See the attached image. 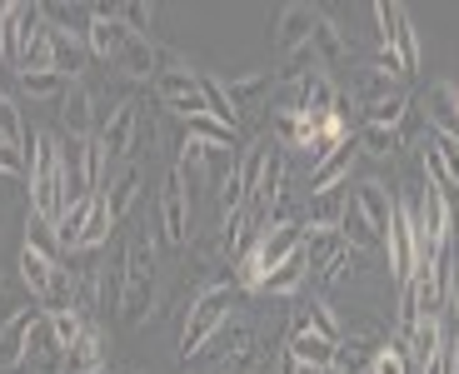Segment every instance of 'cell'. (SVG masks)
<instances>
[{
	"instance_id": "3",
	"label": "cell",
	"mask_w": 459,
	"mask_h": 374,
	"mask_svg": "<svg viewBox=\"0 0 459 374\" xmlns=\"http://www.w3.org/2000/svg\"><path fill=\"white\" fill-rule=\"evenodd\" d=\"M150 295H155V235L135 230L120 249V315L130 325H145Z\"/></svg>"
},
{
	"instance_id": "39",
	"label": "cell",
	"mask_w": 459,
	"mask_h": 374,
	"mask_svg": "<svg viewBox=\"0 0 459 374\" xmlns=\"http://www.w3.org/2000/svg\"><path fill=\"white\" fill-rule=\"evenodd\" d=\"M25 245L40 249V255H50V260H60V255H65V249H60V239H56V225H46L40 215L25 220Z\"/></svg>"
},
{
	"instance_id": "37",
	"label": "cell",
	"mask_w": 459,
	"mask_h": 374,
	"mask_svg": "<svg viewBox=\"0 0 459 374\" xmlns=\"http://www.w3.org/2000/svg\"><path fill=\"white\" fill-rule=\"evenodd\" d=\"M410 120V95H390V100H375L369 105V115H365V125H379V130H394L400 135V125Z\"/></svg>"
},
{
	"instance_id": "33",
	"label": "cell",
	"mask_w": 459,
	"mask_h": 374,
	"mask_svg": "<svg viewBox=\"0 0 459 374\" xmlns=\"http://www.w3.org/2000/svg\"><path fill=\"white\" fill-rule=\"evenodd\" d=\"M359 260H365V255H359V249L340 245V249H334V255H330V260H325L320 270L310 274V280H315V290H320V295H325V290H334V284H340L344 274H355V270H359Z\"/></svg>"
},
{
	"instance_id": "46",
	"label": "cell",
	"mask_w": 459,
	"mask_h": 374,
	"mask_svg": "<svg viewBox=\"0 0 459 374\" xmlns=\"http://www.w3.org/2000/svg\"><path fill=\"white\" fill-rule=\"evenodd\" d=\"M105 374H110V370H105Z\"/></svg>"
},
{
	"instance_id": "40",
	"label": "cell",
	"mask_w": 459,
	"mask_h": 374,
	"mask_svg": "<svg viewBox=\"0 0 459 374\" xmlns=\"http://www.w3.org/2000/svg\"><path fill=\"white\" fill-rule=\"evenodd\" d=\"M46 325H50V335H56L60 350H70V344L81 340V329L91 325V319H81L75 309H56V315H46Z\"/></svg>"
},
{
	"instance_id": "13",
	"label": "cell",
	"mask_w": 459,
	"mask_h": 374,
	"mask_svg": "<svg viewBox=\"0 0 459 374\" xmlns=\"http://www.w3.org/2000/svg\"><path fill=\"white\" fill-rule=\"evenodd\" d=\"M385 35H390V50L400 56V70L414 75V70H420V35H414V21H410L404 5H390V0H385Z\"/></svg>"
},
{
	"instance_id": "36",
	"label": "cell",
	"mask_w": 459,
	"mask_h": 374,
	"mask_svg": "<svg viewBox=\"0 0 459 374\" xmlns=\"http://www.w3.org/2000/svg\"><path fill=\"white\" fill-rule=\"evenodd\" d=\"M375 350H379V344H369V340H340V344H334L330 370H340V374H365L369 360H375Z\"/></svg>"
},
{
	"instance_id": "12",
	"label": "cell",
	"mask_w": 459,
	"mask_h": 374,
	"mask_svg": "<svg viewBox=\"0 0 459 374\" xmlns=\"http://www.w3.org/2000/svg\"><path fill=\"white\" fill-rule=\"evenodd\" d=\"M135 135H140V105H135V100H120L110 115H105V125H100V145H105V155H110V160L130 155Z\"/></svg>"
},
{
	"instance_id": "41",
	"label": "cell",
	"mask_w": 459,
	"mask_h": 374,
	"mask_svg": "<svg viewBox=\"0 0 459 374\" xmlns=\"http://www.w3.org/2000/svg\"><path fill=\"white\" fill-rule=\"evenodd\" d=\"M425 140L439 150V160H445V170H449V185H455V195H459V140L439 135V130H429V125H425Z\"/></svg>"
},
{
	"instance_id": "38",
	"label": "cell",
	"mask_w": 459,
	"mask_h": 374,
	"mask_svg": "<svg viewBox=\"0 0 459 374\" xmlns=\"http://www.w3.org/2000/svg\"><path fill=\"white\" fill-rule=\"evenodd\" d=\"M115 21L126 25L130 35L150 40V21H155V5H145V0H126V5H115Z\"/></svg>"
},
{
	"instance_id": "21",
	"label": "cell",
	"mask_w": 459,
	"mask_h": 374,
	"mask_svg": "<svg viewBox=\"0 0 459 374\" xmlns=\"http://www.w3.org/2000/svg\"><path fill=\"white\" fill-rule=\"evenodd\" d=\"M305 280H310V260H305V245L290 255L280 270H270L264 274V284H260V295H275V300H295L299 290H305Z\"/></svg>"
},
{
	"instance_id": "5",
	"label": "cell",
	"mask_w": 459,
	"mask_h": 374,
	"mask_svg": "<svg viewBox=\"0 0 459 374\" xmlns=\"http://www.w3.org/2000/svg\"><path fill=\"white\" fill-rule=\"evenodd\" d=\"M160 235L170 249H185L190 245V185H185L180 165L165 175L160 185Z\"/></svg>"
},
{
	"instance_id": "8",
	"label": "cell",
	"mask_w": 459,
	"mask_h": 374,
	"mask_svg": "<svg viewBox=\"0 0 459 374\" xmlns=\"http://www.w3.org/2000/svg\"><path fill=\"white\" fill-rule=\"evenodd\" d=\"M315 21H320V11H315V5H299V0L280 5V15H275V35H270L280 56H295V50H305V46H310Z\"/></svg>"
},
{
	"instance_id": "32",
	"label": "cell",
	"mask_w": 459,
	"mask_h": 374,
	"mask_svg": "<svg viewBox=\"0 0 459 374\" xmlns=\"http://www.w3.org/2000/svg\"><path fill=\"white\" fill-rule=\"evenodd\" d=\"M115 220H110V204H105V195H95L91 200V220H85V235H81V249L75 255H100L105 249V239L115 235Z\"/></svg>"
},
{
	"instance_id": "6",
	"label": "cell",
	"mask_w": 459,
	"mask_h": 374,
	"mask_svg": "<svg viewBox=\"0 0 459 374\" xmlns=\"http://www.w3.org/2000/svg\"><path fill=\"white\" fill-rule=\"evenodd\" d=\"M385 249H390V270L394 284H410L420 260H414V204L410 200H394V220H390V235H385Z\"/></svg>"
},
{
	"instance_id": "17",
	"label": "cell",
	"mask_w": 459,
	"mask_h": 374,
	"mask_svg": "<svg viewBox=\"0 0 459 374\" xmlns=\"http://www.w3.org/2000/svg\"><path fill=\"white\" fill-rule=\"evenodd\" d=\"M355 204H359V215H365V225H369V235L385 245V235H390V220H394V200H390V190L379 180H359L355 185Z\"/></svg>"
},
{
	"instance_id": "44",
	"label": "cell",
	"mask_w": 459,
	"mask_h": 374,
	"mask_svg": "<svg viewBox=\"0 0 459 374\" xmlns=\"http://www.w3.org/2000/svg\"><path fill=\"white\" fill-rule=\"evenodd\" d=\"M0 180H25V155L11 145H0Z\"/></svg>"
},
{
	"instance_id": "16",
	"label": "cell",
	"mask_w": 459,
	"mask_h": 374,
	"mask_svg": "<svg viewBox=\"0 0 459 374\" xmlns=\"http://www.w3.org/2000/svg\"><path fill=\"white\" fill-rule=\"evenodd\" d=\"M46 319V309H30L21 305L5 325H0V370H15V364L25 360V340H30V329Z\"/></svg>"
},
{
	"instance_id": "7",
	"label": "cell",
	"mask_w": 459,
	"mask_h": 374,
	"mask_svg": "<svg viewBox=\"0 0 459 374\" xmlns=\"http://www.w3.org/2000/svg\"><path fill=\"white\" fill-rule=\"evenodd\" d=\"M25 70H56V30H50V21H46V5H25L21 75Z\"/></svg>"
},
{
	"instance_id": "20",
	"label": "cell",
	"mask_w": 459,
	"mask_h": 374,
	"mask_svg": "<svg viewBox=\"0 0 459 374\" xmlns=\"http://www.w3.org/2000/svg\"><path fill=\"white\" fill-rule=\"evenodd\" d=\"M344 204H350V185H334V190L310 195L305 210H299V220H305V230H340Z\"/></svg>"
},
{
	"instance_id": "2",
	"label": "cell",
	"mask_w": 459,
	"mask_h": 374,
	"mask_svg": "<svg viewBox=\"0 0 459 374\" xmlns=\"http://www.w3.org/2000/svg\"><path fill=\"white\" fill-rule=\"evenodd\" d=\"M235 305H240V290H235V284H225V280H220V284H205V290L190 300V309H185V325H180V360H185V364H195L200 354H205V344L230 325Z\"/></svg>"
},
{
	"instance_id": "22",
	"label": "cell",
	"mask_w": 459,
	"mask_h": 374,
	"mask_svg": "<svg viewBox=\"0 0 459 374\" xmlns=\"http://www.w3.org/2000/svg\"><path fill=\"white\" fill-rule=\"evenodd\" d=\"M425 110H429V130H439V135H455V140H459V91L449 85V80H435V85H429Z\"/></svg>"
},
{
	"instance_id": "31",
	"label": "cell",
	"mask_w": 459,
	"mask_h": 374,
	"mask_svg": "<svg viewBox=\"0 0 459 374\" xmlns=\"http://www.w3.org/2000/svg\"><path fill=\"white\" fill-rule=\"evenodd\" d=\"M100 195H105V204H110V220H126L130 204L140 200V170H135V165H126V170L115 175V180L105 185Z\"/></svg>"
},
{
	"instance_id": "29",
	"label": "cell",
	"mask_w": 459,
	"mask_h": 374,
	"mask_svg": "<svg viewBox=\"0 0 459 374\" xmlns=\"http://www.w3.org/2000/svg\"><path fill=\"white\" fill-rule=\"evenodd\" d=\"M350 160H355V140H344V145L334 150L330 160H320V165L310 170V195L334 190V185H344V180H350Z\"/></svg>"
},
{
	"instance_id": "19",
	"label": "cell",
	"mask_w": 459,
	"mask_h": 374,
	"mask_svg": "<svg viewBox=\"0 0 459 374\" xmlns=\"http://www.w3.org/2000/svg\"><path fill=\"white\" fill-rule=\"evenodd\" d=\"M310 46H315V60H320V70H325V75H330V70H340L344 60L355 56V46L344 40V30H340V25H334L330 15H325V11H320V21H315V35H310Z\"/></svg>"
},
{
	"instance_id": "15",
	"label": "cell",
	"mask_w": 459,
	"mask_h": 374,
	"mask_svg": "<svg viewBox=\"0 0 459 374\" xmlns=\"http://www.w3.org/2000/svg\"><path fill=\"white\" fill-rule=\"evenodd\" d=\"M295 329H305V335H320V340H330V344L344 340V325H340V315H334V305H330L325 295H299V305H295Z\"/></svg>"
},
{
	"instance_id": "30",
	"label": "cell",
	"mask_w": 459,
	"mask_h": 374,
	"mask_svg": "<svg viewBox=\"0 0 459 374\" xmlns=\"http://www.w3.org/2000/svg\"><path fill=\"white\" fill-rule=\"evenodd\" d=\"M60 120L70 125V135H91V125H95V95L85 91V85H70V95L60 100Z\"/></svg>"
},
{
	"instance_id": "34",
	"label": "cell",
	"mask_w": 459,
	"mask_h": 374,
	"mask_svg": "<svg viewBox=\"0 0 459 374\" xmlns=\"http://www.w3.org/2000/svg\"><path fill=\"white\" fill-rule=\"evenodd\" d=\"M185 140H200V145H210V150H235V130L220 125L215 115H190V120H185Z\"/></svg>"
},
{
	"instance_id": "35",
	"label": "cell",
	"mask_w": 459,
	"mask_h": 374,
	"mask_svg": "<svg viewBox=\"0 0 459 374\" xmlns=\"http://www.w3.org/2000/svg\"><path fill=\"white\" fill-rule=\"evenodd\" d=\"M0 135H5V145H11V150L30 155V140H35V135H25L21 100H15V95H5V91H0Z\"/></svg>"
},
{
	"instance_id": "25",
	"label": "cell",
	"mask_w": 459,
	"mask_h": 374,
	"mask_svg": "<svg viewBox=\"0 0 459 374\" xmlns=\"http://www.w3.org/2000/svg\"><path fill=\"white\" fill-rule=\"evenodd\" d=\"M285 350H290V360H295L299 370H315V374L330 370V360H334V344L320 340V335H305V329H290Z\"/></svg>"
},
{
	"instance_id": "26",
	"label": "cell",
	"mask_w": 459,
	"mask_h": 374,
	"mask_svg": "<svg viewBox=\"0 0 459 374\" xmlns=\"http://www.w3.org/2000/svg\"><path fill=\"white\" fill-rule=\"evenodd\" d=\"M220 85H225L230 105L235 110H250L255 100H260L270 85H275V70H245V75H220Z\"/></svg>"
},
{
	"instance_id": "11",
	"label": "cell",
	"mask_w": 459,
	"mask_h": 374,
	"mask_svg": "<svg viewBox=\"0 0 459 374\" xmlns=\"http://www.w3.org/2000/svg\"><path fill=\"white\" fill-rule=\"evenodd\" d=\"M15 374H65V350L56 344V335H50L46 319L30 329V340H25V360L15 364Z\"/></svg>"
},
{
	"instance_id": "27",
	"label": "cell",
	"mask_w": 459,
	"mask_h": 374,
	"mask_svg": "<svg viewBox=\"0 0 459 374\" xmlns=\"http://www.w3.org/2000/svg\"><path fill=\"white\" fill-rule=\"evenodd\" d=\"M21 30H25V5L21 0H5L0 5V60L21 70Z\"/></svg>"
},
{
	"instance_id": "42",
	"label": "cell",
	"mask_w": 459,
	"mask_h": 374,
	"mask_svg": "<svg viewBox=\"0 0 459 374\" xmlns=\"http://www.w3.org/2000/svg\"><path fill=\"white\" fill-rule=\"evenodd\" d=\"M359 145L375 160H390L394 150H400V135H394V130H379V125H365V130H359Z\"/></svg>"
},
{
	"instance_id": "10",
	"label": "cell",
	"mask_w": 459,
	"mask_h": 374,
	"mask_svg": "<svg viewBox=\"0 0 459 374\" xmlns=\"http://www.w3.org/2000/svg\"><path fill=\"white\" fill-rule=\"evenodd\" d=\"M91 30H85V50H91L95 60H120V50H126V25L115 21V5H91Z\"/></svg>"
},
{
	"instance_id": "4",
	"label": "cell",
	"mask_w": 459,
	"mask_h": 374,
	"mask_svg": "<svg viewBox=\"0 0 459 374\" xmlns=\"http://www.w3.org/2000/svg\"><path fill=\"white\" fill-rule=\"evenodd\" d=\"M155 95L170 115L190 120V115H210L205 110V85H200V70L180 56V50L160 46V75H155Z\"/></svg>"
},
{
	"instance_id": "28",
	"label": "cell",
	"mask_w": 459,
	"mask_h": 374,
	"mask_svg": "<svg viewBox=\"0 0 459 374\" xmlns=\"http://www.w3.org/2000/svg\"><path fill=\"white\" fill-rule=\"evenodd\" d=\"M70 85H75V80L70 75H60V70H25L21 75V95L25 100H65L70 95Z\"/></svg>"
},
{
	"instance_id": "43",
	"label": "cell",
	"mask_w": 459,
	"mask_h": 374,
	"mask_svg": "<svg viewBox=\"0 0 459 374\" xmlns=\"http://www.w3.org/2000/svg\"><path fill=\"white\" fill-rule=\"evenodd\" d=\"M365 374H414V370H410V360H404V350H400V344H379Z\"/></svg>"
},
{
	"instance_id": "9",
	"label": "cell",
	"mask_w": 459,
	"mask_h": 374,
	"mask_svg": "<svg viewBox=\"0 0 459 374\" xmlns=\"http://www.w3.org/2000/svg\"><path fill=\"white\" fill-rule=\"evenodd\" d=\"M91 140L95 135H65L60 140V165H65V195L70 204L75 200H91L95 195V175H91Z\"/></svg>"
},
{
	"instance_id": "14",
	"label": "cell",
	"mask_w": 459,
	"mask_h": 374,
	"mask_svg": "<svg viewBox=\"0 0 459 374\" xmlns=\"http://www.w3.org/2000/svg\"><path fill=\"white\" fill-rule=\"evenodd\" d=\"M299 245H305V220H290V225L260 230V239H255V255H260L264 274H270V270H280V265H285Z\"/></svg>"
},
{
	"instance_id": "18",
	"label": "cell",
	"mask_w": 459,
	"mask_h": 374,
	"mask_svg": "<svg viewBox=\"0 0 459 374\" xmlns=\"http://www.w3.org/2000/svg\"><path fill=\"white\" fill-rule=\"evenodd\" d=\"M110 370V360H105V335H100V325H85L81 329V340L65 350V374H105Z\"/></svg>"
},
{
	"instance_id": "1",
	"label": "cell",
	"mask_w": 459,
	"mask_h": 374,
	"mask_svg": "<svg viewBox=\"0 0 459 374\" xmlns=\"http://www.w3.org/2000/svg\"><path fill=\"white\" fill-rule=\"evenodd\" d=\"M25 185H30V210L46 225H60V215H65V165H60V140L56 135H40L30 140V155H25Z\"/></svg>"
},
{
	"instance_id": "23",
	"label": "cell",
	"mask_w": 459,
	"mask_h": 374,
	"mask_svg": "<svg viewBox=\"0 0 459 374\" xmlns=\"http://www.w3.org/2000/svg\"><path fill=\"white\" fill-rule=\"evenodd\" d=\"M115 65L126 70L130 80H155L160 75V46L155 40H140V35L126 30V50H120V60Z\"/></svg>"
},
{
	"instance_id": "24",
	"label": "cell",
	"mask_w": 459,
	"mask_h": 374,
	"mask_svg": "<svg viewBox=\"0 0 459 374\" xmlns=\"http://www.w3.org/2000/svg\"><path fill=\"white\" fill-rule=\"evenodd\" d=\"M56 274H60V260H50V255H40V249H30V245L21 249V284L30 290V300H40V305H46Z\"/></svg>"
},
{
	"instance_id": "45",
	"label": "cell",
	"mask_w": 459,
	"mask_h": 374,
	"mask_svg": "<svg viewBox=\"0 0 459 374\" xmlns=\"http://www.w3.org/2000/svg\"><path fill=\"white\" fill-rule=\"evenodd\" d=\"M320 374H340V370H320Z\"/></svg>"
}]
</instances>
